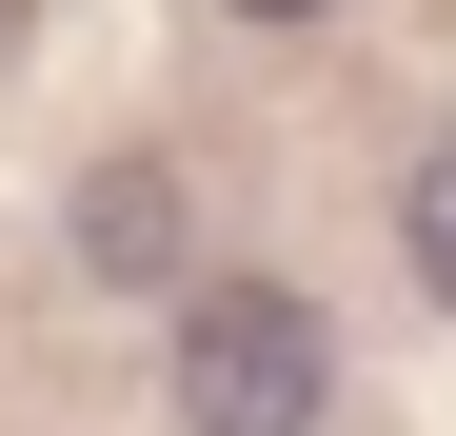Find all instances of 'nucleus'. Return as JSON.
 <instances>
[{
  "label": "nucleus",
  "mask_w": 456,
  "mask_h": 436,
  "mask_svg": "<svg viewBox=\"0 0 456 436\" xmlns=\"http://www.w3.org/2000/svg\"><path fill=\"white\" fill-rule=\"evenodd\" d=\"M397 258H417V298L456 318V139H417V159H397Z\"/></svg>",
  "instance_id": "nucleus-3"
},
{
  "label": "nucleus",
  "mask_w": 456,
  "mask_h": 436,
  "mask_svg": "<svg viewBox=\"0 0 456 436\" xmlns=\"http://www.w3.org/2000/svg\"><path fill=\"white\" fill-rule=\"evenodd\" d=\"M218 20H318V0H218Z\"/></svg>",
  "instance_id": "nucleus-4"
},
{
  "label": "nucleus",
  "mask_w": 456,
  "mask_h": 436,
  "mask_svg": "<svg viewBox=\"0 0 456 436\" xmlns=\"http://www.w3.org/2000/svg\"><path fill=\"white\" fill-rule=\"evenodd\" d=\"M0 60H20V0H0Z\"/></svg>",
  "instance_id": "nucleus-5"
},
{
  "label": "nucleus",
  "mask_w": 456,
  "mask_h": 436,
  "mask_svg": "<svg viewBox=\"0 0 456 436\" xmlns=\"http://www.w3.org/2000/svg\"><path fill=\"white\" fill-rule=\"evenodd\" d=\"M338 416V318L297 278H179V436H318Z\"/></svg>",
  "instance_id": "nucleus-1"
},
{
  "label": "nucleus",
  "mask_w": 456,
  "mask_h": 436,
  "mask_svg": "<svg viewBox=\"0 0 456 436\" xmlns=\"http://www.w3.org/2000/svg\"><path fill=\"white\" fill-rule=\"evenodd\" d=\"M80 258L100 278H179V159H100L80 179Z\"/></svg>",
  "instance_id": "nucleus-2"
}]
</instances>
